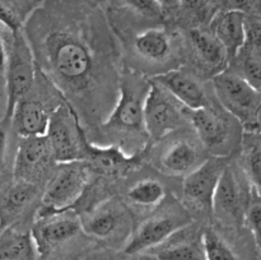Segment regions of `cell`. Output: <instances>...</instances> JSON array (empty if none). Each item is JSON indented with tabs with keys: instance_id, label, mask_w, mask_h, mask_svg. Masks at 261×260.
Listing matches in <instances>:
<instances>
[{
	"instance_id": "cell-1",
	"label": "cell",
	"mask_w": 261,
	"mask_h": 260,
	"mask_svg": "<svg viewBox=\"0 0 261 260\" xmlns=\"http://www.w3.org/2000/svg\"><path fill=\"white\" fill-rule=\"evenodd\" d=\"M37 69L78 116L84 132L98 126L119 98L122 48L102 15L75 7L33 13L22 25Z\"/></svg>"
},
{
	"instance_id": "cell-2",
	"label": "cell",
	"mask_w": 261,
	"mask_h": 260,
	"mask_svg": "<svg viewBox=\"0 0 261 260\" xmlns=\"http://www.w3.org/2000/svg\"><path fill=\"white\" fill-rule=\"evenodd\" d=\"M150 79L124 65L119 98L102 124L86 133L88 142L99 147H116L129 157L144 153L150 143L144 120V105Z\"/></svg>"
},
{
	"instance_id": "cell-3",
	"label": "cell",
	"mask_w": 261,
	"mask_h": 260,
	"mask_svg": "<svg viewBox=\"0 0 261 260\" xmlns=\"http://www.w3.org/2000/svg\"><path fill=\"white\" fill-rule=\"evenodd\" d=\"M122 48L124 64L148 78L185 65V38L180 27L163 22L114 31Z\"/></svg>"
},
{
	"instance_id": "cell-4",
	"label": "cell",
	"mask_w": 261,
	"mask_h": 260,
	"mask_svg": "<svg viewBox=\"0 0 261 260\" xmlns=\"http://www.w3.org/2000/svg\"><path fill=\"white\" fill-rule=\"evenodd\" d=\"M31 235L37 260H81L97 244L84 232L75 209L37 213Z\"/></svg>"
},
{
	"instance_id": "cell-5",
	"label": "cell",
	"mask_w": 261,
	"mask_h": 260,
	"mask_svg": "<svg viewBox=\"0 0 261 260\" xmlns=\"http://www.w3.org/2000/svg\"><path fill=\"white\" fill-rule=\"evenodd\" d=\"M211 155L201 144L193 126L181 127L150 142L143 161L166 177L181 180L198 168Z\"/></svg>"
},
{
	"instance_id": "cell-6",
	"label": "cell",
	"mask_w": 261,
	"mask_h": 260,
	"mask_svg": "<svg viewBox=\"0 0 261 260\" xmlns=\"http://www.w3.org/2000/svg\"><path fill=\"white\" fill-rule=\"evenodd\" d=\"M193 221L190 213L181 204L177 193L172 191L157 208L135 222L122 252L130 256L144 254Z\"/></svg>"
},
{
	"instance_id": "cell-7",
	"label": "cell",
	"mask_w": 261,
	"mask_h": 260,
	"mask_svg": "<svg viewBox=\"0 0 261 260\" xmlns=\"http://www.w3.org/2000/svg\"><path fill=\"white\" fill-rule=\"evenodd\" d=\"M190 124L209 155L231 158L241 149L244 126L217 99L191 111Z\"/></svg>"
},
{
	"instance_id": "cell-8",
	"label": "cell",
	"mask_w": 261,
	"mask_h": 260,
	"mask_svg": "<svg viewBox=\"0 0 261 260\" xmlns=\"http://www.w3.org/2000/svg\"><path fill=\"white\" fill-rule=\"evenodd\" d=\"M63 98L54 84L37 69V76L30 93L15 103L8 121L18 138L45 137L54 110Z\"/></svg>"
},
{
	"instance_id": "cell-9",
	"label": "cell",
	"mask_w": 261,
	"mask_h": 260,
	"mask_svg": "<svg viewBox=\"0 0 261 260\" xmlns=\"http://www.w3.org/2000/svg\"><path fill=\"white\" fill-rule=\"evenodd\" d=\"M87 236L94 242L120 245L127 242L135 226L134 214L119 195H111L93 205L76 212Z\"/></svg>"
},
{
	"instance_id": "cell-10",
	"label": "cell",
	"mask_w": 261,
	"mask_h": 260,
	"mask_svg": "<svg viewBox=\"0 0 261 260\" xmlns=\"http://www.w3.org/2000/svg\"><path fill=\"white\" fill-rule=\"evenodd\" d=\"M231 158L211 155L193 172L181 178L177 196L195 222L204 226L212 223L214 193L219 177Z\"/></svg>"
},
{
	"instance_id": "cell-11",
	"label": "cell",
	"mask_w": 261,
	"mask_h": 260,
	"mask_svg": "<svg viewBox=\"0 0 261 260\" xmlns=\"http://www.w3.org/2000/svg\"><path fill=\"white\" fill-rule=\"evenodd\" d=\"M217 101L236 117L245 132H257L261 115V93L229 66L211 79Z\"/></svg>"
},
{
	"instance_id": "cell-12",
	"label": "cell",
	"mask_w": 261,
	"mask_h": 260,
	"mask_svg": "<svg viewBox=\"0 0 261 260\" xmlns=\"http://www.w3.org/2000/svg\"><path fill=\"white\" fill-rule=\"evenodd\" d=\"M91 178V171L84 161L58 163L43 188L38 213L74 209Z\"/></svg>"
},
{
	"instance_id": "cell-13",
	"label": "cell",
	"mask_w": 261,
	"mask_h": 260,
	"mask_svg": "<svg viewBox=\"0 0 261 260\" xmlns=\"http://www.w3.org/2000/svg\"><path fill=\"white\" fill-rule=\"evenodd\" d=\"M250 188L251 185L241 166L231 158L219 177L214 193L212 222L216 221L224 227H234L244 223L246 209L251 200Z\"/></svg>"
},
{
	"instance_id": "cell-14",
	"label": "cell",
	"mask_w": 261,
	"mask_h": 260,
	"mask_svg": "<svg viewBox=\"0 0 261 260\" xmlns=\"http://www.w3.org/2000/svg\"><path fill=\"white\" fill-rule=\"evenodd\" d=\"M36 76L37 65L35 56L22 28L15 32L8 31L7 65L4 75V86L8 98L7 120L15 103L30 93Z\"/></svg>"
},
{
	"instance_id": "cell-15",
	"label": "cell",
	"mask_w": 261,
	"mask_h": 260,
	"mask_svg": "<svg viewBox=\"0 0 261 260\" xmlns=\"http://www.w3.org/2000/svg\"><path fill=\"white\" fill-rule=\"evenodd\" d=\"M166 178L170 177L161 175L143 162L140 167L120 184L117 195L132 211L137 221L157 208L168 194L172 191L177 193L175 189H170V183Z\"/></svg>"
},
{
	"instance_id": "cell-16",
	"label": "cell",
	"mask_w": 261,
	"mask_h": 260,
	"mask_svg": "<svg viewBox=\"0 0 261 260\" xmlns=\"http://www.w3.org/2000/svg\"><path fill=\"white\" fill-rule=\"evenodd\" d=\"M150 79V78H149ZM191 110L155 81L150 79V88L144 105V120L150 142L190 124Z\"/></svg>"
},
{
	"instance_id": "cell-17",
	"label": "cell",
	"mask_w": 261,
	"mask_h": 260,
	"mask_svg": "<svg viewBox=\"0 0 261 260\" xmlns=\"http://www.w3.org/2000/svg\"><path fill=\"white\" fill-rule=\"evenodd\" d=\"M45 137L58 163L84 160L86 133L75 112L65 101L51 114Z\"/></svg>"
},
{
	"instance_id": "cell-18",
	"label": "cell",
	"mask_w": 261,
	"mask_h": 260,
	"mask_svg": "<svg viewBox=\"0 0 261 260\" xmlns=\"http://www.w3.org/2000/svg\"><path fill=\"white\" fill-rule=\"evenodd\" d=\"M185 65L190 66L201 78L211 81L229 68V58L224 46L208 27L184 30Z\"/></svg>"
},
{
	"instance_id": "cell-19",
	"label": "cell",
	"mask_w": 261,
	"mask_h": 260,
	"mask_svg": "<svg viewBox=\"0 0 261 260\" xmlns=\"http://www.w3.org/2000/svg\"><path fill=\"white\" fill-rule=\"evenodd\" d=\"M43 189L13 180L0 190V226L31 229L41 206Z\"/></svg>"
},
{
	"instance_id": "cell-20",
	"label": "cell",
	"mask_w": 261,
	"mask_h": 260,
	"mask_svg": "<svg viewBox=\"0 0 261 260\" xmlns=\"http://www.w3.org/2000/svg\"><path fill=\"white\" fill-rule=\"evenodd\" d=\"M58 162L46 137L18 138L13 180L45 188Z\"/></svg>"
},
{
	"instance_id": "cell-21",
	"label": "cell",
	"mask_w": 261,
	"mask_h": 260,
	"mask_svg": "<svg viewBox=\"0 0 261 260\" xmlns=\"http://www.w3.org/2000/svg\"><path fill=\"white\" fill-rule=\"evenodd\" d=\"M150 79L165 87L173 97L191 111L203 109L216 101L211 81L201 78L190 66L182 65Z\"/></svg>"
},
{
	"instance_id": "cell-22",
	"label": "cell",
	"mask_w": 261,
	"mask_h": 260,
	"mask_svg": "<svg viewBox=\"0 0 261 260\" xmlns=\"http://www.w3.org/2000/svg\"><path fill=\"white\" fill-rule=\"evenodd\" d=\"M144 254L158 260H206L204 224L193 221Z\"/></svg>"
},
{
	"instance_id": "cell-23",
	"label": "cell",
	"mask_w": 261,
	"mask_h": 260,
	"mask_svg": "<svg viewBox=\"0 0 261 260\" xmlns=\"http://www.w3.org/2000/svg\"><path fill=\"white\" fill-rule=\"evenodd\" d=\"M246 15L237 10H219L208 25L226 48L229 63L239 56L246 42Z\"/></svg>"
},
{
	"instance_id": "cell-24",
	"label": "cell",
	"mask_w": 261,
	"mask_h": 260,
	"mask_svg": "<svg viewBox=\"0 0 261 260\" xmlns=\"http://www.w3.org/2000/svg\"><path fill=\"white\" fill-rule=\"evenodd\" d=\"M0 260H37L31 229L17 227L0 229Z\"/></svg>"
},
{
	"instance_id": "cell-25",
	"label": "cell",
	"mask_w": 261,
	"mask_h": 260,
	"mask_svg": "<svg viewBox=\"0 0 261 260\" xmlns=\"http://www.w3.org/2000/svg\"><path fill=\"white\" fill-rule=\"evenodd\" d=\"M241 168L252 190L261 198V135L245 132L241 144Z\"/></svg>"
},
{
	"instance_id": "cell-26",
	"label": "cell",
	"mask_w": 261,
	"mask_h": 260,
	"mask_svg": "<svg viewBox=\"0 0 261 260\" xmlns=\"http://www.w3.org/2000/svg\"><path fill=\"white\" fill-rule=\"evenodd\" d=\"M18 137L13 133L8 120L0 124V190L14 177L15 153Z\"/></svg>"
},
{
	"instance_id": "cell-27",
	"label": "cell",
	"mask_w": 261,
	"mask_h": 260,
	"mask_svg": "<svg viewBox=\"0 0 261 260\" xmlns=\"http://www.w3.org/2000/svg\"><path fill=\"white\" fill-rule=\"evenodd\" d=\"M186 23L182 30L195 27H208L214 15L222 10L219 0H180Z\"/></svg>"
},
{
	"instance_id": "cell-28",
	"label": "cell",
	"mask_w": 261,
	"mask_h": 260,
	"mask_svg": "<svg viewBox=\"0 0 261 260\" xmlns=\"http://www.w3.org/2000/svg\"><path fill=\"white\" fill-rule=\"evenodd\" d=\"M204 250L206 260H240L214 224L204 226Z\"/></svg>"
},
{
	"instance_id": "cell-29",
	"label": "cell",
	"mask_w": 261,
	"mask_h": 260,
	"mask_svg": "<svg viewBox=\"0 0 261 260\" xmlns=\"http://www.w3.org/2000/svg\"><path fill=\"white\" fill-rule=\"evenodd\" d=\"M234 63L237 69H232L261 93V55L242 48L239 56L231 64Z\"/></svg>"
},
{
	"instance_id": "cell-30",
	"label": "cell",
	"mask_w": 261,
	"mask_h": 260,
	"mask_svg": "<svg viewBox=\"0 0 261 260\" xmlns=\"http://www.w3.org/2000/svg\"><path fill=\"white\" fill-rule=\"evenodd\" d=\"M119 2L138 17L150 22H162L166 17V10L155 0H119Z\"/></svg>"
},
{
	"instance_id": "cell-31",
	"label": "cell",
	"mask_w": 261,
	"mask_h": 260,
	"mask_svg": "<svg viewBox=\"0 0 261 260\" xmlns=\"http://www.w3.org/2000/svg\"><path fill=\"white\" fill-rule=\"evenodd\" d=\"M244 222L254 235L256 244L261 247V198L257 199V200L251 198L249 206L246 209Z\"/></svg>"
},
{
	"instance_id": "cell-32",
	"label": "cell",
	"mask_w": 261,
	"mask_h": 260,
	"mask_svg": "<svg viewBox=\"0 0 261 260\" xmlns=\"http://www.w3.org/2000/svg\"><path fill=\"white\" fill-rule=\"evenodd\" d=\"M245 50L261 55V20L246 15V42Z\"/></svg>"
},
{
	"instance_id": "cell-33",
	"label": "cell",
	"mask_w": 261,
	"mask_h": 260,
	"mask_svg": "<svg viewBox=\"0 0 261 260\" xmlns=\"http://www.w3.org/2000/svg\"><path fill=\"white\" fill-rule=\"evenodd\" d=\"M8 28L0 23V82L4 83L5 65H7V35Z\"/></svg>"
},
{
	"instance_id": "cell-34",
	"label": "cell",
	"mask_w": 261,
	"mask_h": 260,
	"mask_svg": "<svg viewBox=\"0 0 261 260\" xmlns=\"http://www.w3.org/2000/svg\"><path fill=\"white\" fill-rule=\"evenodd\" d=\"M222 10H237L249 14L254 0H219Z\"/></svg>"
},
{
	"instance_id": "cell-35",
	"label": "cell",
	"mask_w": 261,
	"mask_h": 260,
	"mask_svg": "<svg viewBox=\"0 0 261 260\" xmlns=\"http://www.w3.org/2000/svg\"><path fill=\"white\" fill-rule=\"evenodd\" d=\"M7 111H8L7 92H5L4 83L0 82V124L7 120Z\"/></svg>"
},
{
	"instance_id": "cell-36",
	"label": "cell",
	"mask_w": 261,
	"mask_h": 260,
	"mask_svg": "<svg viewBox=\"0 0 261 260\" xmlns=\"http://www.w3.org/2000/svg\"><path fill=\"white\" fill-rule=\"evenodd\" d=\"M247 15L261 20V0H254V2H252L251 10H250V13Z\"/></svg>"
},
{
	"instance_id": "cell-37",
	"label": "cell",
	"mask_w": 261,
	"mask_h": 260,
	"mask_svg": "<svg viewBox=\"0 0 261 260\" xmlns=\"http://www.w3.org/2000/svg\"><path fill=\"white\" fill-rule=\"evenodd\" d=\"M163 7V9H177L180 5V0H155Z\"/></svg>"
},
{
	"instance_id": "cell-38",
	"label": "cell",
	"mask_w": 261,
	"mask_h": 260,
	"mask_svg": "<svg viewBox=\"0 0 261 260\" xmlns=\"http://www.w3.org/2000/svg\"><path fill=\"white\" fill-rule=\"evenodd\" d=\"M138 260H158V259H155V257H153V256H149V255L142 254Z\"/></svg>"
},
{
	"instance_id": "cell-39",
	"label": "cell",
	"mask_w": 261,
	"mask_h": 260,
	"mask_svg": "<svg viewBox=\"0 0 261 260\" xmlns=\"http://www.w3.org/2000/svg\"><path fill=\"white\" fill-rule=\"evenodd\" d=\"M0 229H2V226H0Z\"/></svg>"
}]
</instances>
